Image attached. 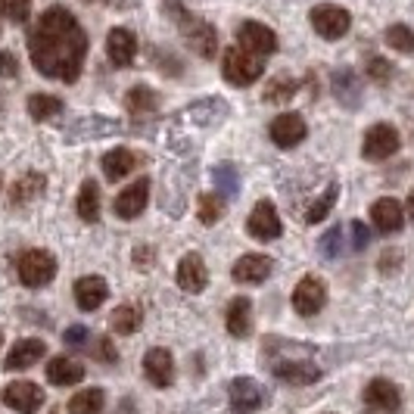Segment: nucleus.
I'll return each mask as SVG.
<instances>
[{
  "label": "nucleus",
  "instance_id": "nucleus-4",
  "mask_svg": "<svg viewBox=\"0 0 414 414\" xmlns=\"http://www.w3.org/2000/svg\"><path fill=\"white\" fill-rule=\"evenodd\" d=\"M181 22H178V29L181 34L187 38V44H191L196 54H200L203 59H212L215 54H218V34H215V29L209 22H203V19H193V16H187V13H181Z\"/></svg>",
  "mask_w": 414,
  "mask_h": 414
},
{
  "label": "nucleus",
  "instance_id": "nucleus-24",
  "mask_svg": "<svg viewBox=\"0 0 414 414\" xmlns=\"http://www.w3.org/2000/svg\"><path fill=\"white\" fill-rule=\"evenodd\" d=\"M44 187H47V178L41 175V171H25V175L13 184V191H10V203H13V206H19V203H31V200H38V196L44 193Z\"/></svg>",
  "mask_w": 414,
  "mask_h": 414
},
{
  "label": "nucleus",
  "instance_id": "nucleus-6",
  "mask_svg": "<svg viewBox=\"0 0 414 414\" xmlns=\"http://www.w3.org/2000/svg\"><path fill=\"white\" fill-rule=\"evenodd\" d=\"M308 19H312V29H315L318 34H321V38H327V41L343 38V34L349 31V25H352L349 10H343V6H333V4H321V6H315Z\"/></svg>",
  "mask_w": 414,
  "mask_h": 414
},
{
  "label": "nucleus",
  "instance_id": "nucleus-26",
  "mask_svg": "<svg viewBox=\"0 0 414 414\" xmlns=\"http://www.w3.org/2000/svg\"><path fill=\"white\" fill-rule=\"evenodd\" d=\"M75 209H79V218L88 221V224H94L100 218V187H97V181H84L81 184Z\"/></svg>",
  "mask_w": 414,
  "mask_h": 414
},
{
  "label": "nucleus",
  "instance_id": "nucleus-5",
  "mask_svg": "<svg viewBox=\"0 0 414 414\" xmlns=\"http://www.w3.org/2000/svg\"><path fill=\"white\" fill-rule=\"evenodd\" d=\"M324 306H327V283L321 278L308 274V278L296 283V290H293V308L303 318H315Z\"/></svg>",
  "mask_w": 414,
  "mask_h": 414
},
{
  "label": "nucleus",
  "instance_id": "nucleus-41",
  "mask_svg": "<svg viewBox=\"0 0 414 414\" xmlns=\"http://www.w3.org/2000/svg\"><path fill=\"white\" fill-rule=\"evenodd\" d=\"M340 240H343V231L340 228H333V231H327L324 240H321V253L324 256H340Z\"/></svg>",
  "mask_w": 414,
  "mask_h": 414
},
{
  "label": "nucleus",
  "instance_id": "nucleus-2",
  "mask_svg": "<svg viewBox=\"0 0 414 414\" xmlns=\"http://www.w3.org/2000/svg\"><path fill=\"white\" fill-rule=\"evenodd\" d=\"M262 72H265L262 56L249 54V50H243L240 44L237 47H228L221 54V75L231 84H237V88H246V84L258 81V79H262Z\"/></svg>",
  "mask_w": 414,
  "mask_h": 414
},
{
  "label": "nucleus",
  "instance_id": "nucleus-19",
  "mask_svg": "<svg viewBox=\"0 0 414 414\" xmlns=\"http://www.w3.org/2000/svg\"><path fill=\"white\" fill-rule=\"evenodd\" d=\"M106 296H109V287L103 278H97V274L81 278L75 283V303H79V308H84V312H97V308L106 303Z\"/></svg>",
  "mask_w": 414,
  "mask_h": 414
},
{
  "label": "nucleus",
  "instance_id": "nucleus-46",
  "mask_svg": "<svg viewBox=\"0 0 414 414\" xmlns=\"http://www.w3.org/2000/svg\"><path fill=\"white\" fill-rule=\"evenodd\" d=\"M405 212H408V221L414 224V191L408 193V203H405Z\"/></svg>",
  "mask_w": 414,
  "mask_h": 414
},
{
  "label": "nucleus",
  "instance_id": "nucleus-27",
  "mask_svg": "<svg viewBox=\"0 0 414 414\" xmlns=\"http://www.w3.org/2000/svg\"><path fill=\"white\" fill-rule=\"evenodd\" d=\"M274 374L287 383H315L318 377H321V370H318V365H312V361H287V365H278Z\"/></svg>",
  "mask_w": 414,
  "mask_h": 414
},
{
  "label": "nucleus",
  "instance_id": "nucleus-23",
  "mask_svg": "<svg viewBox=\"0 0 414 414\" xmlns=\"http://www.w3.org/2000/svg\"><path fill=\"white\" fill-rule=\"evenodd\" d=\"M47 380L54 386H75L84 380V368L69 355H56L47 361Z\"/></svg>",
  "mask_w": 414,
  "mask_h": 414
},
{
  "label": "nucleus",
  "instance_id": "nucleus-18",
  "mask_svg": "<svg viewBox=\"0 0 414 414\" xmlns=\"http://www.w3.org/2000/svg\"><path fill=\"white\" fill-rule=\"evenodd\" d=\"M370 221H374V228L380 231V234H395L405 221V212L393 196H383V200H377L370 206Z\"/></svg>",
  "mask_w": 414,
  "mask_h": 414
},
{
  "label": "nucleus",
  "instance_id": "nucleus-9",
  "mask_svg": "<svg viewBox=\"0 0 414 414\" xmlns=\"http://www.w3.org/2000/svg\"><path fill=\"white\" fill-rule=\"evenodd\" d=\"M246 231H249V234H253L256 240H262V243H268V240L281 237L283 224H281L278 209H274V206H271L268 200L256 203V206H253V212H249V218H246Z\"/></svg>",
  "mask_w": 414,
  "mask_h": 414
},
{
  "label": "nucleus",
  "instance_id": "nucleus-33",
  "mask_svg": "<svg viewBox=\"0 0 414 414\" xmlns=\"http://www.w3.org/2000/svg\"><path fill=\"white\" fill-rule=\"evenodd\" d=\"M103 411V390H81L69 402V414H100Z\"/></svg>",
  "mask_w": 414,
  "mask_h": 414
},
{
  "label": "nucleus",
  "instance_id": "nucleus-1",
  "mask_svg": "<svg viewBox=\"0 0 414 414\" xmlns=\"http://www.w3.org/2000/svg\"><path fill=\"white\" fill-rule=\"evenodd\" d=\"M31 63L44 79H59L66 84L79 81L84 56H88V34L69 10L54 6L41 13L29 38Z\"/></svg>",
  "mask_w": 414,
  "mask_h": 414
},
{
  "label": "nucleus",
  "instance_id": "nucleus-38",
  "mask_svg": "<svg viewBox=\"0 0 414 414\" xmlns=\"http://www.w3.org/2000/svg\"><path fill=\"white\" fill-rule=\"evenodd\" d=\"M0 16L13 22H25L31 16V0H0Z\"/></svg>",
  "mask_w": 414,
  "mask_h": 414
},
{
  "label": "nucleus",
  "instance_id": "nucleus-47",
  "mask_svg": "<svg viewBox=\"0 0 414 414\" xmlns=\"http://www.w3.org/2000/svg\"><path fill=\"white\" fill-rule=\"evenodd\" d=\"M91 4H106V0H91Z\"/></svg>",
  "mask_w": 414,
  "mask_h": 414
},
{
  "label": "nucleus",
  "instance_id": "nucleus-34",
  "mask_svg": "<svg viewBox=\"0 0 414 414\" xmlns=\"http://www.w3.org/2000/svg\"><path fill=\"white\" fill-rule=\"evenodd\" d=\"M293 94H296V79H290V75H274L268 81V88H265V100L287 103V100H293Z\"/></svg>",
  "mask_w": 414,
  "mask_h": 414
},
{
  "label": "nucleus",
  "instance_id": "nucleus-28",
  "mask_svg": "<svg viewBox=\"0 0 414 414\" xmlns=\"http://www.w3.org/2000/svg\"><path fill=\"white\" fill-rule=\"evenodd\" d=\"M63 112V100L54 97V94H31L29 97V116L34 122H47Z\"/></svg>",
  "mask_w": 414,
  "mask_h": 414
},
{
  "label": "nucleus",
  "instance_id": "nucleus-10",
  "mask_svg": "<svg viewBox=\"0 0 414 414\" xmlns=\"http://www.w3.org/2000/svg\"><path fill=\"white\" fill-rule=\"evenodd\" d=\"M4 405H10L13 411L19 414H34L44 405V390L31 380H13L4 390Z\"/></svg>",
  "mask_w": 414,
  "mask_h": 414
},
{
  "label": "nucleus",
  "instance_id": "nucleus-15",
  "mask_svg": "<svg viewBox=\"0 0 414 414\" xmlns=\"http://www.w3.org/2000/svg\"><path fill=\"white\" fill-rule=\"evenodd\" d=\"M143 374L146 380H150L153 386H168L171 380H175V361H171V352L168 349H150L143 355Z\"/></svg>",
  "mask_w": 414,
  "mask_h": 414
},
{
  "label": "nucleus",
  "instance_id": "nucleus-25",
  "mask_svg": "<svg viewBox=\"0 0 414 414\" xmlns=\"http://www.w3.org/2000/svg\"><path fill=\"white\" fill-rule=\"evenodd\" d=\"M137 168V156L131 150H109L106 156H103V171H106V178L109 181H118V178H125V175H131V171Z\"/></svg>",
  "mask_w": 414,
  "mask_h": 414
},
{
  "label": "nucleus",
  "instance_id": "nucleus-16",
  "mask_svg": "<svg viewBox=\"0 0 414 414\" xmlns=\"http://www.w3.org/2000/svg\"><path fill=\"white\" fill-rule=\"evenodd\" d=\"M237 283H262L271 274V258L268 256H258V253H246L240 256L231 268Z\"/></svg>",
  "mask_w": 414,
  "mask_h": 414
},
{
  "label": "nucleus",
  "instance_id": "nucleus-22",
  "mask_svg": "<svg viewBox=\"0 0 414 414\" xmlns=\"http://www.w3.org/2000/svg\"><path fill=\"white\" fill-rule=\"evenodd\" d=\"M231 405H234L237 414L256 411L258 405H262V390H258V383L249 380V377H237V380L231 383Z\"/></svg>",
  "mask_w": 414,
  "mask_h": 414
},
{
  "label": "nucleus",
  "instance_id": "nucleus-45",
  "mask_svg": "<svg viewBox=\"0 0 414 414\" xmlns=\"http://www.w3.org/2000/svg\"><path fill=\"white\" fill-rule=\"evenodd\" d=\"M19 72V63H16V56L13 54H0V75H4V79H13V75Z\"/></svg>",
  "mask_w": 414,
  "mask_h": 414
},
{
  "label": "nucleus",
  "instance_id": "nucleus-17",
  "mask_svg": "<svg viewBox=\"0 0 414 414\" xmlns=\"http://www.w3.org/2000/svg\"><path fill=\"white\" fill-rule=\"evenodd\" d=\"M106 54L112 66H131L137 56V38L128 29H112L106 38Z\"/></svg>",
  "mask_w": 414,
  "mask_h": 414
},
{
  "label": "nucleus",
  "instance_id": "nucleus-35",
  "mask_svg": "<svg viewBox=\"0 0 414 414\" xmlns=\"http://www.w3.org/2000/svg\"><path fill=\"white\" fill-rule=\"evenodd\" d=\"M336 193H340V187H336V184L327 187V191L321 193V200H315V203H312V209L306 212V221H308V224H321V221L327 218V215H330V209H333Z\"/></svg>",
  "mask_w": 414,
  "mask_h": 414
},
{
  "label": "nucleus",
  "instance_id": "nucleus-7",
  "mask_svg": "<svg viewBox=\"0 0 414 414\" xmlns=\"http://www.w3.org/2000/svg\"><path fill=\"white\" fill-rule=\"evenodd\" d=\"M237 44L243 50H249V54H256V56H268V54L278 50V34H274L268 25L246 19L237 29Z\"/></svg>",
  "mask_w": 414,
  "mask_h": 414
},
{
  "label": "nucleus",
  "instance_id": "nucleus-40",
  "mask_svg": "<svg viewBox=\"0 0 414 414\" xmlns=\"http://www.w3.org/2000/svg\"><path fill=\"white\" fill-rule=\"evenodd\" d=\"M390 72H393V66L386 63V59H380V56H370V59H368V75H370L374 81L386 84V81H390Z\"/></svg>",
  "mask_w": 414,
  "mask_h": 414
},
{
  "label": "nucleus",
  "instance_id": "nucleus-39",
  "mask_svg": "<svg viewBox=\"0 0 414 414\" xmlns=\"http://www.w3.org/2000/svg\"><path fill=\"white\" fill-rule=\"evenodd\" d=\"M215 184L221 187V196H234L237 193V171L231 166H218L215 168Z\"/></svg>",
  "mask_w": 414,
  "mask_h": 414
},
{
  "label": "nucleus",
  "instance_id": "nucleus-37",
  "mask_svg": "<svg viewBox=\"0 0 414 414\" xmlns=\"http://www.w3.org/2000/svg\"><path fill=\"white\" fill-rule=\"evenodd\" d=\"M386 44L399 54H414V31L408 25H390L386 29Z\"/></svg>",
  "mask_w": 414,
  "mask_h": 414
},
{
  "label": "nucleus",
  "instance_id": "nucleus-43",
  "mask_svg": "<svg viewBox=\"0 0 414 414\" xmlns=\"http://www.w3.org/2000/svg\"><path fill=\"white\" fill-rule=\"evenodd\" d=\"M349 231H352V249H365L370 243V231L365 228V221H352Z\"/></svg>",
  "mask_w": 414,
  "mask_h": 414
},
{
  "label": "nucleus",
  "instance_id": "nucleus-8",
  "mask_svg": "<svg viewBox=\"0 0 414 414\" xmlns=\"http://www.w3.org/2000/svg\"><path fill=\"white\" fill-rule=\"evenodd\" d=\"M395 150H399V131H395L393 125L380 122V125L368 128L365 146H361L365 159H370V162H383V159H390Z\"/></svg>",
  "mask_w": 414,
  "mask_h": 414
},
{
  "label": "nucleus",
  "instance_id": "nucleus-32",
  "mask_svg": "<svg viewBox=\"0 0 414 414\" xmlns=\"http://www.w3.org/2000/svg\"><path fill=\"white\" fill-rule=\"evenodd\" d=\"M224 215V200L218 193H203L200 200H196V218H200L206 228H212L215 221H221Z\"/></svg>",
  "mask_w": 414,
  "mask_h": 414
},
{
  "label": "nucleus",
  "instance_id": "nucleus-12",
  "mask_svg": "<svg viewBox=\"0 0 414 414\" xmlns=\"http://www.w3.org/2000/svg\"><path fill=\"white\" fill-rule=\"evenodd\" d=\"M365 402L370 405L374 411H383V414H395L402 408V393L399 386L383 380V377H377V380H370L365 386Z\"/></svg>",
  "mask_w": 414,
  "mask_h": 414
},
{
  "label": "nucleus",
  "instance_id": "nucleus-13",
  "mask_svg": "<svg viewBox=\"0 0 414 414\" xmlns=\"http://www.w3.org/2000/svg\"><path fill=\"white\" fill-rule=\"evenodd\" d=\"M146 196H150V181H146V178L128 184L125 191L116 196V215H118V218H125V221L137 218V215L146 209Z\"/></svg>",
  "mask_w": 414,
  "mask_h": 414
},
{
  "label": "nucleus",
  "instance_id": "nucleus-30",
  "mask_svg": "<svg viewBox=\"0 0 414 414\" xmlns=\"http://www.w3.org/2000/svg\"><path fill=\"white\" fill-rule=\"evenodd\" d=\"M141 321H143V315H141V308H137V306H118L116 312H112V318H109V327L116 333L128 336V333L141 330Z\"/></svg>",
  "mask_w": 414,
  "mask_h": 414
},
{
  "label": "nucleus",
  "instance_id": "nucleus-48",
  "mask_svg": "<svg viewBox=\"0 0 414 414\" xmlns=\"http://www.w3.org/2000/svg\"><path fill=\"white\" fill-rule=\"evenodd\" d=\"M0 343H4V336H0Z\"/></svg>",
  "mask_w": 414,
  "mask_h": 414
},
{
  "label": "nucleus",
  "instance_id": "nucleus-31",
  "mask_svg": "<svg viewBox=\"0 0 414 414\" xmlns=\"http://www.w3.org/2000/svg\"><path fill=\"white\" fill-rule=\"evenodd\" d=\"M125 106H128V112H134V116H146V112H153V109L159 106V97H156V91H150V88H143V84H137V88L128 91Z\"/></svg>",
  "mask_w": 414,
  "mask_h": 414
},
{
  "label": "nucleus",
  "instance_id": "nucleus-20",
  "mask_svg": "<svg viewBox=\"0 0 414 414\" xmlns=\"http://www.w3.org/2000/svg\"><path fill=\"white\" fill-rule=\"evenodd\" d=\"M47 355V346L41 340H19L16 346L10 349V355H6L4 361V368L6 370H25V368H31V365H38L41 358Z\"/></svg>",
  "mask_w": 414,
  "mask_h": 414
},
{
  "label": "nucleus",
  "instance_id": "nucleus-42",
  "mask_svg": "<svg viewBox=\"0 0 414 414\" xmlns=\"http://www.w3.org/2000/svg\"><path fill=\"white\" fill-rule=\"evenodd\" d=\"M94 358L106 361V365H112V361H116V346H112L109 336H100V340H97V346H94Z\"/></svg>",
  "mask_w": 414,
  "mask_h": 414
},
{
  "label": "nucleus",
  "instance_id": "nucleus-36",
  "mask_svg": "<svg viewBox=\"0 0 414 414\" xmlns=\"http://www.w3.org/2000/svg\"><path fill=\"white\" fill-rule=\"evenodd\" d=\"M333 91L343 103H358V97H361V88H358V81H355L352 72H336L333 75Z\"/></svg>",
  "mask_w": 414,
  "mask_h": 414
},
{
  "label": "nucleus",
  "instance_id": "nucleus-29",
  "mask_svg": "<svg viewBox=\"0 0 414 414\" xmlns=\"http://www.w3.org/2000/svg\"><path fill=\"white\" fill-rule=\"evenodd\" d=\"M187 116H191L196 125H212V122H218L221 116H228V103L218 100V97L200 100V103H196V106L187 109Z\"/></svg>",
  "mask_w": 414,
  "mask_h": 414
},
{
  "label": "nucleus",
  "instance_id": "nucleus-44",
  "mask_svg": "<svg viewBox=\"0 0 414 414\" xmlns=\"http://www.w3.org/2000/svg\"><path fill=\"white\" fill-rule=\"evenodd\" d=\"M63 340L69 343V346H84V340H88V330H84L81 324H75V327H69V330L63 333Z\"/></svg>",
  "mask_w": 414,
  "mask_h": 414
},
{
  "label": "nucleus",
  "instance_id": "nucleus-21",
  "mask_svg": "<svg viewBox=\"0 0 414 414\" xmlns=\"http://www.w3.org/2000/svg\"><path fill=\"white\" fill-rule=\"evenodd\" d=\"M224 324H228L231 336H237V340L249 336V330H253V303H249L246 296L231 299L228 315H224Z\"/></svg>",
  "mask_w": 414,
  "mask_h": 414
},
{
  "label": "nucleus",
  "instance_id": "nucleus-3",
  "mask_svg": "<svg viewBox=\"0 0 414 414\" xmlns=\"http://www.w3.org/2000/svg\"><path fill=\"white\" fill-rule=\"evenodd\" d=\"M16 271H19V281L25 287H47L50 281L56 278V258L44 253V249H29V253L19 256V265H16Z\"/></svg>",
  "mask_w": 414,
  "mask_h": 414
},
{
  "label": "nucleus",
  "instance_id": "nucleus-14",
  "mask_svg": "<svg viewBox=\"0 0 414 414\" xmlns=\"http://www.w3.org/2000/svg\"><path fill=\"white\" fill-rule=\"evenodd\" d=\"M175 278H178V287L187 290V293H200V290H206V283H209V271H206L203 256L187 253V256L178 262Z\"/></svg>",
  "mask_w": 414,
  "mask_h": 414
},
{
  "label": "nucleus",
  "instance_id": "nucleus-11",
  "mask_svg": "<svg viewBox=\"0 0 414 414\" xmlns=\"http://www.w3.org/2000/svg\"><path fill=\"white\" fill-rule=\"evenodd\" d=\"M268 134H271V141L278 143V146L290 150V146H296V143L306 141L308 128H306V122H303V116H299V112H281L278 118H271Z\"/></svg>",
  "mask_w": 414,
  "mask_h": 414
}]
</instances>
